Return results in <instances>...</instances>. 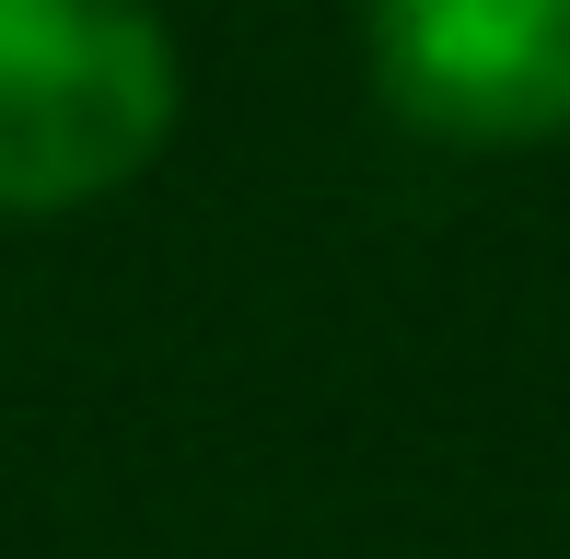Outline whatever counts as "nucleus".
I'll return each instance as SVG.
<instances>
[{
	"mask_svg": "<svg viewBox=\"0 0 570 559\" xmlns=\"http://www.w3.org/2000/svg\"><path fill=\"white\" fill-rule=\"evenodd\" d=\"M187 70L151 0H0V222H59L151 175Z\"/></svg>",
	"mask_w": 570,
	"mask_h": 559,
	"instance_id": "f257e3e1",
	"label": "nucleus"
},
{
	"mask_svg": "<svg viewBox=\"0 0 570 559\" xmlns=\"http://www.w3.org/2000/svg\"><path fill=\"white\" fill-rule=\"evenodd\" d=\"M361 59L420 140L535 151L570 129V0H373Z\"/></svg>",
	"mask_w": 570,
	"mask_h": 559,
	"instance_id": "f03ea898",
	"label": "nucleus"
}]
</instances>
